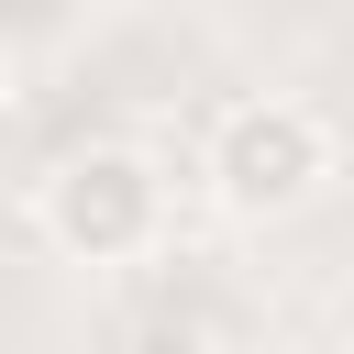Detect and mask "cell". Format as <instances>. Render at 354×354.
<instances>
[{
	"instance_id": "obj_2",
	"label": "cell",
	"mask_w": 354,
	"mask_h": 354,
	"mask_svg": "<svg viewBox=\"0 0 354 354\" xmlns=\"http://www.w3.org/2000/svg\"><path fill=\"white\" fill-rule=\"evenodd\" d=\"M199 188H210V210L221 221H243V232H266V221H299L321 188H332V122L310 111V100H232L221 122H210V144H199Z\"/></svg>"
},
{
	"instance_id": "obj_4",
	"label": "cell",
	"mask_w": 354,
	"mask_h": 354,
	"mask_svg": "<svg viewBox=\"0 0 354 354\" xmlns=\"http://www.w3.org/2000/svg\"><path fill=\"white\" fill-rule=\"evenodd\" d=\"M210 354H277V343H210Z\"/></svg>"
},
{
	"instance_id": "obj_1",
	"label": "cell",
	"mask_w": 354,
	"mask_h": 354,
	"mask_svg": "<svg viewBox=\"0 0 354 354\" xmlns=\"http://www.w3.org/2000/svg\"><path fill=\"white\" fill-rule=\"evenodd\" d=\"M166 221H177V188H166V166H155L144 144H122V133H88V144H66V155L33 177V232H44V254H66V266H144V254L166 243Z\"/></svg>"
},
{
	"instance_id": "obj_3",
	"label": "cell",
	"mask_w": 354,
	"mask_h": 354,
	"mask_svg": "<svg viewBox=\"0 0 354 354\" xmlns=\"http://www.w3.org/2000/svg\"><path fill=\"white\" fill-rule=\"evenodd\" d=\"M11 100H22V88H11V66H0V133H11Z\"/></svg>"
}]
</instances>
